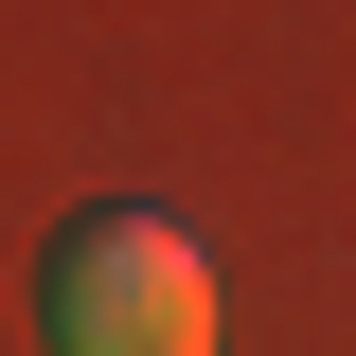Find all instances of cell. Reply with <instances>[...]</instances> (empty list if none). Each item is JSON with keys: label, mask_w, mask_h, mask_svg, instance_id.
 Instances as JSON below:
<instances>
[{"label": "cell", "mask_w": 356, "mask_h": 356, "mask_svg": "<svg viewBox=\"0 0 356 356\" xmlns=\"http://www.w3.org/2000/svg\"><path fill=\"white\" fill-rule=\"evenodd\" d=\"M36 339H54V356H214V339H232V321H214V250H196L161 196H107V214L54 232Z\"/></svg>", "instance_id": "6da1fadb"}]
</instances>
